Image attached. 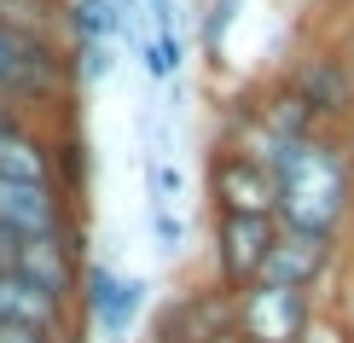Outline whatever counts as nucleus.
Returning a JSON list of instances; mask_svg holds the SVG:
<instances>
[{"label": "nucleus", "mask_w": 354, "mask_h": 343, "mask_svg": "<svg viewBox=\"0 0 354 343\" xmlns=\"http://www.w3.org/2000/svg\"><path fill=\"white\" fill-rule=\"evenodd\" d=\"M273 169V210L285 216V227L302 233H337V221L348 216V163L319 140H290L279 146Z\"/></svg>", "instance_id": "f257e3e1"}, {"label": "nucleus", "mask_w": 354, "mask_h": 343, "mask_svg": "<svg viewBox=\"0 0 354 343\" xmlns=\"http://www.w3.org/2000/svg\"><path fill=\"white\" fill-rule=\"evenodd\" d=\"M232 315H239V343H302L308 337V291L256 279V285L239 291Z\"/></svg>", "instance_id": "f03ea898"}, {"label": "nucleus", "mask_w": 354, "mask_h": 343, "mask_svg": "<svg viewBox=\"0 0 354 343\" xmlns=\"http://www.w3.org/2000/svg\"><path fill=\"white\" fill-rule=\"evenodd\" d=\"M53 76H58V58H53L47 41H35L24 24L0 18V105H6V99L47 94Z\"/></svg>", "instance_id": "7ed1b4c3"}, {"label": "nucleus", "mask_w": 354, "mask_h": 343, "mask_svg": "<svg viewBox=\"0 0 354 343\" xmlns=\"http://www.w3.org/2000/svg\"><path fill=\"white\" fill-rule=\"evenodd\" d=\"M273 216H221V227H215V256H221V279L227 285H256L261 279V262H268V250H273Z\"/></svg>", "instance_id": "20e7f679"}, {"label": "nucleus", "mask_w": 354, "mask_h": 343, "mask_svg": "<svg viewBox=\"0 0 354 343\" xmlns=\"http://www.w3.org/2000/svg\"><path fill=\"white\" fill-rule=\"evenodd\" d=\"M76 291H82V308L93 315V326L105 337H122L128 326H134V315L145 308V285H140V279H128V274H116V267H105V262L82 267Z\"/></svg>", "instance_id": "39448f33"}, {"label": "nucleus", "mask_w": 354, "mask_h": 343, "mask_svg": "<svg viewBox=\"0 0 354 343\" xmlns=\"http://www.w3.org/2000/svg\"><path fill=\"white\" fill-rule=\"evenodd\" d=\"M0 227L18 238H58L70 245V221L58 186H24V181H0Z\"/></svg>", "instance_id": "423d86ee"}, {"label": "nucleus", "mask_w": 354, "mask_h": 343, "mask_svg": "<svg viewBox=\"0 0 354 343\" xmlns=\"http://www.w3.org/2000/svg\"><path fill=\"white\" fill-rule=\"evenodd\" d=\"M0 326H29V332H53L64 337L70 326V303L53 297L47 285H35L18 267H0Z\"/></svg>", "instance_id": "0eeeda50"}, {"label": "nucleus", "mask_w": 354, "mask_h": 343, "mask_svg": "<svg viewBox=\"0 0 354 343\" xmlns=\"http://www.w3.org/2000/svg\"><path fill=\"white\" fill-rule=\"evenodd\" d=\"M331 262V238L326 233H302V227H279L268 262H261V279L268 285H290V291H308Z\"/></svg>", "instance_id": "6e6552de"}, {"label": "nucleus", "mask_w": 354, "mask_h": 343, "mask_svg": "<svg viewBox=\"0 0 354 343\" xmlns=\"http://www.w3.org/2000/svg\"><path fill=\"white\" fill-rule=\"evenodd\" d=\"M215 198H221V216H268L273 210V169L261 157H215V175H209Z\"/></svg>", "instance_id": "1a4fd4ad"}, {"label": "nucleus", "mask_w": 354, "mask_h": 343, "mask_svg": "<svg viewBox=\"0 0 354 343\" xmlns=\"http://www.w3.org/2000/svg\"><path fill=\"white\" fill-rule=\"evenodd\" d=\"M0 181L24 186H53V152L41 146V134H29L18 116L0 123Z\"/></svg>", "instance_id": "9d476101"}, {"label": "nucleus", "mask_w": 354, "mask_h": 343, "mask_svg": "<svg viewBox=\"0 0 354 343\" xmlns=\"http://www.w3.org/2000/svg\"><path fill=\"white\" fill-rule=\"evenodd\" d=\"M70 29H76L82 47H93V41H116V35H122V12H116L111 0H76V6H70Z\"/></svg>", "instance_id": "9b49d317"}, {"label": "nucleus", "mask_w": 354, "mask_h": 343, "mask_svg": "<svg viewBox=\"0 0 354 343\" xmlns=\"http://www.w3.org/2000/svg\"><path fill=\"white\" fill-rule=\"evenodd\" d=\"M140 64L151 82H174L180 76V29H151L140 41Z\"/></svg>", "instance_id": "f8f14e48"}, {"label": "nucleus", "mask_w": 354, "mask_h": 343, "mask_svg": "<svg viewBox=\"0 0 354 343\" xmlns=\"http://www.w3.org/2000/svg\"><path fill=\"white\" fill-rule=\"evenodd\" d=\"M145 192H151V210H174V204H180L186 175H180V163H174L169 152H151V157H145Z\"/></svg>", "instance_id": "ddd939ff"}, {"label": "nucleus", "mask_w": 354, "mask_h": 343, "mask_svg": "<svg viewBox=\"0 0 354 343\" xmlns=\"http://www.w3.org/2000/svg\"><path fill=\"white\" fill-rule=\"evenodd\" d=\"M116 70V41H93V47H82V76L87 82H105Z\"/></svg>", "instance_id": "4468645a"}, {"label": "nucleus", "mask_w": 354, "mask_h": 343, "mask_svg": "<svg viewBox=\"0 0 354 343\" xmlns=\"http://www.w3.org/2000/svg\"><path fill=\"white\" fill-rule=\"evenodd\" d=\"M151 233H157V250H163V256H174L180 238H186V227H180V216H174V210H151Z\"/></svg>", "instance_id": "2eb2a0df"}, {"label": "nucleus", "mask_w": 354, "mask_h": 343, "mask_svg": "<svg viewBox=\"0 0 354 343\" xmlns=\"http://www.w3.org/2000/svg\"><path fill=\"white\" fill-rule=\"evenodd\" d=\"M227 18H232V0H215V6H209V24H203V47H221Z\"/></svg>", "instance_id": "dca6fc26"}, {"label": "nucleus", "mask_w": 354, "mask_h": 343, "mask_svg": "<svg viewBox=\"0 0 354 343\" xmlns=\"http://www.w3.org/2000/svg\"><path fill=\"white\" fill-rule=\"evenodd\" d=\"M0 343H64L53 332H29V326H0Z\"/></svg>", "instance_id": "f3484780"}, {"label": "nucleus", "mask_w": 354, "mask_h": 343, "mask_svg": "<svg viewBox=\"0 0 354 343\" xmlns=\"http://www.w3.org/2000/svg\"><path fill=\"white\" fill-rule=\"evenodd\" d=\"M24 245H29V238H18V233H6V227H0V267H18Z\"/></svg>", "instance_id": "a211bd4d"}, {"label": "nucleus", "mask_w": 354, "mask_h": 343, "mask_svg": "<svg viewBox=\"0 0 354 343\" xmlns=\"http://www.w3.org/2000/svg\"><path fill=\"white\" fill-rule=\"evenodd\" d=\"M209 343H239V332H227V337H209Z\"/></svg>", "instance_id": "6ab92c4d"}, {"label": "nucleus", "mask_w": 354, "mask_h": 343, "mask_svg": "<svg viewBox=\"0 0 354 343\" xmlns=\"http://www.w3.org/2000/svg\"><path fill=\"white\" fill-rule=\"evenodd\" d=\"M302 343H314V337H302Z\"/></svg>", "instance_id": "aec40b11"}]
</instances>
